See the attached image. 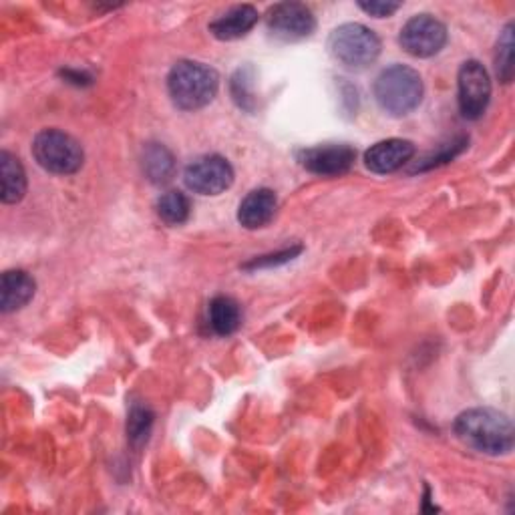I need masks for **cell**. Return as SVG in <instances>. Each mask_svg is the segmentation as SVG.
I'll return each mask as SVG.
<instances>
[{
    "label": "cell",
    "instance_id": "obj_15",
    "mask_svg": "<svg viewBox=\"0 0 515 515\" xmlns=\"http://www.w3.org/2000/svg\"><path fill=\"white\" fill-rule=\"evenodd\" d=\"M0 174H3V198L5 204H19L27 194V174L25 167L9 151L0 153Z\"/></svg>",
    "mask_w": 515,
    "mask_h": 515
},
{
    "label": "cell",
    "instance_id": "obj_16",
    "mask_svg": "<svg viewBox=\"0 0 515 515\" xmlns=\"http://www.w3.org/2000/svg\"><path fill=\"white\" fill-rule=\"evenodd\" d=\"M141 165H143V174L151 184H167L174 176V155L169 153L167 147L159 145V143H149L143 149V157H141Z\"/></svg>",
    "mask_w": 515,
    "mask_h": 515
},
{
    "label": "cell",
    "instance_id": "obj_4",
    "mask_svg": "<svg viewBox=\"0 0 515 515\" xmlns=\"http://www.w3.org/2000/svg\"><path fill=\"white\" fill-rule=\"evenodd\" d=\"M328 49L340 65L359 71L377 61L381 55V41L369 27L349 23L332 31Z\"/></svg>",
    "mask_w": 515,
    "mask_h": 515
},
{
    "label": "cell",
    "instance_id": "obj_9",
    "mask_svg": "<svg viewBox=\"0 0 515 515\" xmlns=\"http://www.w3.org/2000/svg\"><path fill=\"white\" fill-rule=\"evenodd\" d=\"M270 33L284 43H296L314 33L316 21L312 11L302 3H280L266 17Z\"/></svg>",
    "mask_w": 515,
    "mask_h": 515
},
{
    "label": "cell",
    "instance_id": "obj_8",
    "mask_svg": "<svg viewBox=\"0 0 515 515\" xmlns=\"http://www.w3.org/2000/svg\"><path fill=\"white\" fill-rule=\"evenodd\" d=\"M401 47L419 59L437 55L447 43V29L431 15L413 17L401 31Z\"/></svg>",
    "mask_w": 515,
    "mask_h": 515
},
{
    "label": "cell",
    "instance_id": "obj_17",
    "mask_svg": "<svg viewBox=\"0 0 515 515\" xmlns=\"http://www.w3.org/2000/svg\"><path fill=\"white\" fill-rule=\"evenodd\" d=\"M208 320L216 334L230 336L242 324V310L230 296H216L208 308Z\"/></svg>",
    "mask_w": 515,
    "mask_h": 515
},
{
    "label": "cell",
    "instance_id": "obj_18",
    "mask_svg": "<svg viewBox=\"0 0 515 515\" xmlns=\"http://www.w3.org/2000/svg\"><path fill=\"white\" fill-rule=\"evenodd\" d=\"M159 218L169 226H180L190 218V200L182 192H167L157 202Z\"/></svg>",
    "mask_w": 515,
    "mask_h": 515
},
{
    "label": "cell",
    "instance_id": "obj_21",
    "mask_svg": "<svg viewBox=\"0 0 515 515\" xmlns=\"http://www.w3.org/2000/svg\"><path fill=\"white\" fill-rule=\"evenodd\" d=\"M467 145V139L463 137V139H459V141H455V143H451V147H443V151L441 153H437V155H431V157H427V159H423V163H417L415 167H413V171H423V169H431V167H435V165H441V163H447V161H451L463 147Z\"/></svg>",
    "mask_w": 515,
    "mask_h": 515
},
{
    "label": "cell",
    "instance_id": "obj_19",
    "mask_svg": "<svg viewBox=\"0 0 515 515\" xmlns=\"http://www.w3.org/2000/svg\"><path fill=\"white\" fill-rule=\"evenodd\" d=\"M151 427H153V413L149 407L145 405H135L129 413V419H127V437L129 441L139 447L147 441L149 433H151Z\"/></svg>",
    "mask_w": 515,
    "mask_h": 515
},
{
    "label": "cell",
    "instance_id": "obj_12",
    "mask_svg": "<svg viewBox=\"0 0 515 515\" xmlns=\"http://www.w3.org/2000/svg\"><path fill=\"white\" fill-rule=\"evenodd\" d=\"M276 208H278V200L272 190H266V188L254 190L242 200L238 208V222L248 230L264 228L274 218Z\"/></svg>",
    "mask_w": 515,
    "mask_h": 515
},
{
    "label": "cell",
    "instance_id": "obj_14",
    "mask_svg": "<svg viewBox=\"0 0 515 515\" xmlns=\"http://www.w3.org/2000/svg\"><path fill=\"white\" fill-rule=\"evenodd\" d=\"M258 23V11L250 5H240L230 9L218 21L210 25V33L220 41H236L246 37Z\"/></svg>",
    "mask_w": 515,
    "mask_h": 515
},
{
    "label": "cell",
    "instance_id": "obj_5",
    "mask_svg": "<svg viewBox=\"0 0 515 515\" xmlns=\"http://www.w3.org/2000/svg\"><path fill=\"white\" fill-rule=\"evenodd\" d=\"M33 155L37 163L57 176H71L83 165V147L69 133L45 129L35 137Z\"/></svg>",
    "mask_w": 515,
    "mask_h": 515
},
{
    "label": "cell",
    "instance_id": "obj_1",
    "mask_svg": "<svg viewBox=\"0 0 515 515\" xmlns=\"http://www.w3.org/2000/svg\"><path fill=\"white\" fill-rule=\"evenodd\" d=\"M457 437L485 455H505L513 449V423L495 409H469L455 419Z\"/></svg>",
    "mask_w": 515,
    "mask_h": 515
},
{
    "label": "cell",
    "instance_id": "obj_6",
    "mask_svg": "<svg viewBox=\"0 0 515 515\" xmlns=\"http://www.w3.org/2000/svg\"><path fill=\"white\" fill-rule=\"evenodd\" d=\"M184 182L194 194L220 196L232 186L234 169L220 155H204L186 167Z\"/></svg>",
    "mask_w": 515,
    "mask_h": 515
},
{
    "label": "cell",
    "instance_id": "obj_22",
    "mask_svg": "<svg viewBox=\"0 0 515 515\" xmlns=\"http://www.w3.org/2000/svg\"><path fill=\"white\" fill-rule=\"evenodd\" d=\"M359 7L369 13L371 17H377V19H385V17H391L393 13H397L401 9L399 3H359Z\"/></svg>",
    "mask_w": 515,
    "mask_h": 515
},
{
    "label": "cell",
    "instance_id": "obj_13",
    "mask_svg": "<svg viewBox=\"0 0 515 515\" xmlns=\"http://www.w3.org/2000/svg\"><path fill=\"white\" fill-rule=\"evenodd\" d=\"M35 280L25 270H9L0 282V310L5 314L21 310L35 296Z\"/></svg>",
    "mask_w": 515,
    "mask_h": 515
},
{
    "label": "cell",
    "instance_id": "obj_10",
    "mask_svg": "<svg viewBox=\"0 0 515 515\" xmlns=\"http://www.w3.org/2000/svg\"><path fill=\"white\" fill-rule=\"evenodd\" d=\"M298 159L310 174L332 178V176L347 174L357 159V151L345 143H330V145L304 149L300 151Z\"/></svg>",
    "mask_w": 515,
    "mask_h": 515
},
{
    "label": "cell",
    "instance_id": "obj_2",
    "mask_svg": "<svg viewBox=\"0 0 515 515\" xmlns=\"http://www.w3.org/2000/svg\"><path fill=\"white\" fill-rule=\"evenodd\" d=\"M220 77L218 73L196 61H180L169 71L167 89L180 109L196 111L206 107L218 93Z\"/></svg>",
    "mask_w": 515,
    "mask_h": 515
},
{
    "label": "cell",
    "instance_id": "obj_3",
    "mask_svg": "<svg viewBox=\"0 0 515 515\" xmlns=\"http://www.w3.org/2000/svg\"><path fill=\"white\" fill-rule=\"evenodd\" d=\"M375 99L393 117L409 115L423 99L421 75L407 65L385 69L375 81Z\"/></svg>",
    "mask_w": 515,
    "mask_h": 515
},
{
    "label": "cell",
    "instance_id": "obj_11",
    "mask_svg": "<svg viewBox=\"0 0 515 515\" xmlns=\"http://www.w3.org/2000/svg\"><path fill=\"white\" fill-rule=\"evenodd\" d=\"M415 155V145L407 139H385L375 143L365 153V165L373 174H393L411 161Z\"/></svg>",
    "mask_w": 515,
    "mask_h": 515
},
{
    "label": "cell",
    "instance_id": "obj_7",
    "mask_svg": "<svg viewBox=\"0 0 515 515\" xmlns=\"http://www.w3.org/2000/svg\"><path fill=\"white\" fill-rule=\"evenodd\" d=\"M459 109L465 119H479L491 99V81L485 67L477 61H467L459 69Z\"/></svg>",
    "mask_w": 515,
    "mask_h": 515
},
{
    "label": "cell",
    "instance_id": "obj_20",
    "mask_svg": "<svg viewBox=\"0 0 515 515\" xmlns=\"http://www.w3.org/2000/svg\"><path fill=\"white\" fill-rule=\"evenodd\" d=\"M497 75L503 83H509L513 77V25H507L503 35L497 43V57H495Z\"/></svg>",
    "mask_w": 515,
    "mask_h": 515
},
{
    "label": "cell",
    "instance_id": "obj_23",
    "mask_svg": "<svg viewBox=\"0 0 515 515\" xmlns=\"http://www.w3.org/2000/svg\"><path fill=\"white\" fill-rule=\"evenodd\" d=\"M298 252H300V248L284 250V252H278V254H272V256H262L260 260H254V262L248 264L246 268H262V266H272V264H284V262L292 260Z\"/></svg>",
    "mask_w": 515,
    "mask_h": 515
}]
</instances>
